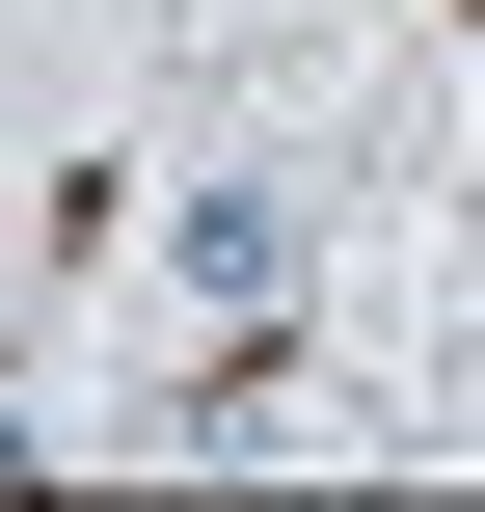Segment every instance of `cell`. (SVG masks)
<instances>
[{"label":"cell","instance_id":"obj_1","mask_svg":"<svg viewBox=\"0 0 485 512\" xmlns=\"http://www.w3.org/2000/svg\"><path fill=\"white\" fill-rule=\"evenodd\" d=\"M135 270H162V324H297V297H324V189H297V162H189Z\"/></svg>","mask_w":485,"mask_h":512}]
</instances>
